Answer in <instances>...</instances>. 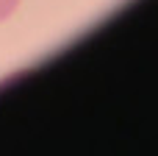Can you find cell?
Instances as JSON below:
<instances>
[{
	"label": "cell",
	"mask_w": 158,
	"mask_h": 156,
	"mask_svg": "<svg viewBox=\"0 0 158 156\" xmlns=\"http://www.w3.org/2000/svg\"><path fill=\"white\" fill-rule=\"evenodd\" d=\"M17 6H19V0H0V22L8 20V17L17 11Z\"/></svg>",
	"instance_id": "1"
}]
</instances>
